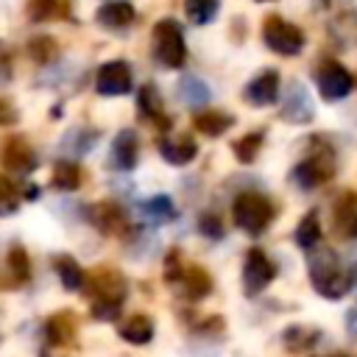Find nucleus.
Masks as SVG:
<instances>
[{"label": "nucleus", "mask_w": 357, "mask_h": 357, "mask_svg": "<svg viewBox=\"0 0 357 357\" xmlns=\"http://www.w3.org/2000/svg\"><path fill=\"white\" fill-rule=\"evenodd\" d=\"M84 293H86V298H89L92 318H98V321H114V318L120 315L123 301H126L128 282H126V276H123L117 268L98 265V268L86 276Z\"/></svg>", "instance_id": "f257e3e1"}, {"label": "nucleus", "mask_w": 357, "mask_h": 357, "mask_svg": "<svg viewBox=\"0 0 357 357\" xmlns=\"http://www.w3.org/2000/svg\"><path fill=\"white\" fill-rule=\"evenodd\" d=\"M307 271H310V282H312L315 293L324 298H332V301L343 298L354 287L351 271L343 268L340 257L321 243L307 251Z\"/></svg>", "instance_id": "f03ea898"}, {"label": "nucleus", "mask_w": 357, "mask_h": 357, "mask_svg": "<svg viewBox=\"0 0 357 357\" xmlns=\"http://www.w3.org/2000/svg\"><path fill=\"white\" fill-rule=\"evenodd\" d=\"M165 282L170 287H176V293L190 301H201L212 293V276L201 265L184 262V257L178 251H170L165 259Z\"/></svg>", "instance_id": "7ed1b4c3"}, {"label": "nucleus", "mask_w": 357, "mask_h": 357, "mask_svg": "<svg viewBox=\"0 0 357 357\" xmlns=\"http://www.w3.org/2000/svg\"><path fill=\"white\" fill-rule=\"evenodd\" d=\"M273 215H276V209H273L271 198H265L262 192H240V195L234 198V204H231V218H234V223H237L245 234H251V237H259V234L271 226Z\"/></svg>", "instance_id": "20e7f679"}, {"label": "nucleus", "mask_w": 357, "mask_h": 357, "mask_svg": "<svg viewBox=\"0 0 357 357\" xmlns=\"http://www.w3.org/2000/svg\"><path fill=\"white\" fill-rule=\"evenodd\" d=\"M335 173V153L324 139H312V151L293 167L290 178L301 190H312L324 181H329Z\"/></svg>", "instance_id": "39448f33"}, {"label": "nucleus", "mask_w": 357, "mask_h": 357, "mask_svg": "<svg viewBox=\"0 0 357 357\" xmlns=\"http://www.w3.org/2000/svg\"><path fill=\"white\" fill-rule=\"evenodd\" d=\"M153 56L162 67L178 70L187 61V45H184V31L176 20L165 17L153 25Z\"/></svg>", "instance_id": "423d86ee"}, {"label": "nucleus", "mask_w": 357, "mask_h": 357, "mask_svg": "<svg viewBox=\"0 0 357 357\" xmlns=\"http://www.w3.org/2000/svg\"><path fill=\"white\" fill-rule=\"evenodd\" d=\"M86 220L106 237H117V240H126L131 237L134 231V223L131 218L126 215V209L114 201H98L92 206H86Z\"/></svg>", "instance_id": "0eeeda50"}, {"label": "nucleus", "mask_w": 357, "mask_h": 357, "mask_svg": "<svg viewBox=\"0 0 357 357\" xmlns=\"http://www.w3.org/2000/svg\"><path fill=\"white\" fill-rule=\"evenodd\" d=\"M262 39H265V45H268L273 53H279V56H296V53H301V47H304V33H301L296 25H290L287 20H282V17H268V20H265V25H262Z\"/></svg>", "instance_id": "6e6552de"}, {"label": "nucleus", "mask_w": 357, "mask_h": 357, "mask_svg": "<svg viewBox=\"0 0 357 357\" xmlns=\"http://www.w3.org/2000/svg\"><path fill=\"white\" fill-rule=\"evenodd\" d=\"M276 276V265L271 262V257L262 251V248H251L245 254V262H243V290L245 296H257L262 293Z\"/></svg>", "instance_id": "1a4fd4ad"}, {"label": "nucleus", "mask_w": 357, "mask_h": 357, "mask_svg": "<svg viewBox=\"0 0 357 357\" xmlns=\"http://www.w3.org/2000/svg\"><path fill=\"white\" fill-rule=\"evenodd\" d=\"M134 86V78H131V67L120 59L114 61H106L98 75H95V89L106 98H117V95H128Z\"/></svg>", "instance_id": "9d476101"}, {"label": "nucleus", "mask_w": 357, "mask_h": 357, "mask_svg": "<svg viewBox=\"0 0 357 357\" xmlns=\"http://www.w3.org/2000/svg\"><path fill=\"white\" fill-rule=\"evenodd\" d=\"M0 165L14 176H28L36 167V153L22 137H8L0 145Z\"/></svg>", "instance_id": "9b49d317"}, {"label": "nucleus", "mask_w": 357, "mask_h": 357, "mask_svg": "<svg viewBox=\"0 0 357 357\" xmlns=\"http://www.w3.org/2000/svg\"><path fill=\"white\" fill-rule=\"evenodd\" d=\"M315 78H318V89H321V95H324L326 100H340V98H346V95L354 89L351 73H349L346 67H340L337 61L321 64V70H318Z\"/></svg>", "instance_id": "f8f14e48"}, {"label": "nucleus", "mask_w": 357, "mask_h": 357, "mask_svg": "<svg viewBox=\"0 0 357 357\" xmlns=\"http://www.w3.org/2000/svg\"><path fill=\"white\" fill-rule=\"evenodd\" d=\"M159 153L167 165L181 167V165H190L195 159L198 145L190 134H165V137H159Z\"/></svg>", "instance_id": "ddd939ff"}, {"label": "nucleus", "mask_w": 357, "mask_h": 357, "mask_svg": "<svg viewBox=\"0 0 357 357\" xmlns=\"http://www.w3.org/2000/svg\"><path fill=\"white\" fill-rule=\"evenodd\" d=\"M243 95H245V100L251 106H271L279 98V73L276 70L259 73L257 78L248 81V86H245Z\"/></svg>", "instance_id": "4468645a"}, {"label": "nucleus", "mask_w": 357, "mask_h": 357, "mask_svg": "<svg viewBox=\"0 0 357 357\" xmlns=\"http://www.w3.org/2000/svg\"><path fill=\"white\" fill-rule=\"evenodd\" d=\"M75 335H78V324L70 310H59L45 321V340L50 346H70Z\"/></svg>", "instance_id": "2eb2a0df"}, {"label": "nucleus", "mask_w": 357, "mask_h": 357, "mask_svg": "<svg viewBox=\"0 0 357 357\" xmlns=\"http://www.w3.org/2000/svg\"><path fill=\"white\" fill-rule=\"evenodd\" d=\"M139 162V139L131 128H123L112 142V165L117 170H134Z\"/></svg>", "instance_id": "dca6fc26"}, {"label": "nucleus", "mask_w": 357, "mask_h": 357, "mask_svg": "<svg viewBox=\"0 0 357 357\" xmlns=\"http://www.w3.org/2000/svg\"><path fill=\"white\" fill-rule=\"evenodd\" d=\"M282 117L287 123H310L312 120V100L301 84H290L287 98L282 103Z\"/></svg>", "instance_id": "f3484780"}, {"label": "nucleus", "mask_w": 357, "mask_h": 357, "mask_svg": "<svg viewBox=\"0 0 357 357\" xmlns=\"http://www.w3.org/2000/svg\"><path fill=\"white\" fill-rule=\"evenodd\" d=\"M117 335H120L126 343L145 346V343H151V337H153V321H151L148 315H142V312H134V315H128V318H123V321L117 324Z\"/></svg>", "instance_id": "a211bd4d"}, {"label": "nucleus", "mask_w": 357, "mask_h": 357, "mask_svg": "<svg viewBox=\"0 0 357 357\" xmlns=\"http://www.w3.org/2000/svg\"><path fill=\"white\" fill-rule=\"evenodd\" d=\"M134 20H137V11H134V6L126 3V0H112V3H103V6L98 8V22H100L103 28L123 31V28H128Z\"/></svg>", "instance_id": "6ab92c4d"}, {"label": "nucleus", "mask_w": 357, "mask_h": 357, "mask_svg": "<svg viewBox=\"0 0 357 357\" xmlns=\"http://www.w3.org/2000/svg\"><path fill=\"white\" fill-rule=\"evenodd\" d=\"M50 265H53L59 282H61L67 290H84L86 273H84V268L78 265L75 257H70V254H56V257L50 259Z\"/></svg>", "instance_id": "aec40b11"}, {"label": "nucleus", "mask_w": 357, "mask_h": 357, "mask_svg": "<svg viewBox=\"0 0 357 357\" xmlns=\"http://www.w3.org/2000/svg\"><path fill=\"white\" fill-rule=\"evenodd\" d=\"M192 126L204 137H220L223 131H229L234 126V117L226 114V112H218V109H206V112H198L192 117Z\"/></svg>", "instance_id": "412c9836"}, {"label": "nucleus", "mask_w": 357, "mask_h": 357, "mask_svg": "<svg viewBox=\"0 0 357 357\" xmlns=\"http://www.w3.org/2000/svg\"><path fill=\"white\" fill-rule=\"evenodd\" d=\"M318 337H321V332H318L315 326H304V324H293V326H287V329L282 332L284 349H290V351H296V354L310 351V349L318 343Z\"/></svg>", "instance_id": "4be33fe9"}, {"label": "nucleus", "mask_w": 357, "mask_h": 357, "mask_svg": "<svg viewBox=\"0 0 357 357\" xmlns=\"http://www.w3.org/2000/svg\"><path fill=\"white\" fill-rule=\"evenodd\" d=\"M137 106H139L142 117H148V120L159 123L162 128H167V126H170V123H167V117H165V109H162V98H159V92H156V86H153V84L139 86V92H137Z\"/></svg>", "instance_id": "5701e85b"}, {"label": "nucleus", "mask_w": 357, "mask_h": 357, "mask_svg": "<svg viewBox=\"0 0 357 357\" xmlns=\"http://www.w3.org/2000/svg\"><path fill=\"white\" fill-rule=\"evenodd\" d=\"M98 142V131L95 128H70L64 137H61V151L67 156H84L86 151H92Z\"/></svg>", "instance_id": "b1692460"}, {"label": "nucleus", "mask_w": 357, "mask_h": 357, "mask_svg": "<svg viewBox=\"0 0 357 357\" xmlns=\"http://www.w3.org/2000/svg\"><path fill=\"white\" fill-rule=\"evenodd\" d=\"M139 209H142V215H145L151 223H156V226L170 223V220L178 215V209H176V204H173L170 195H153V198H145V201L139 204Z\"/></svg>", "instance_id": "393cba45"}, {"label": "nucleus", "mask_w": 357, "mask_h": 357, "mask_svg": "<svg viewBox=\"0 0 357 357\" xmlns=\"http://www.w3.org/2000/svg\"><path fill=\"white\" fill-rule=\"evenodd\" d=\"M337 231L346 237H357V192H346L335 206Z\"/></svg>", "instance_id": "a878e982"}, {"label": "nucleus", "mask_w": 357, "mask_h": 357, "mask_svg": "<svg viewBox=\"0 0 357 357\" xmlns=\"http://www.w3.org/2000/svg\"><path fill=\"white\" fill-rule=\"evenodd\" d=\"M178 98H181L184 106L201 109V106L209 103V86H206L201 78H195V75H184V78L178 81Z\"/></svg>", "instance_id": "bb28decb"}, {"label": "nucleus", "mask_w": 357, "mask_h": 357, "mask_svg": "<svg viewBox=\"0 0 357 357\" xmlns=\"http://www.w3.org/2000/svg\"><path fill=\"white\" fill-rule=\"evenodd\" d=\"M67 14H70V6L64 0H28V17L33 22L64 20Z\"/></svg>", "instance_id": "cd10ccee"}, {"label": "nucleus", "mask_w": 357, "mask_h": 357, "mask_svg": "<svg viewBox=\"0 0 357 357\" xmlns=\"http://www.w3.org/2000/svg\"><path fill=\"white\" fill-rule=\"evenodd\" d=\"M321 243V223H318V212L312 209V212H307L301 220H298V226H296V245L301 248V251H310V248H315Z\"/></svg>", "instance_id": "c85d7f7f"}, {"label": "nucleus", "mask_w": 357, "mask_h": 357, "mask_svg": "<svg viewBox=\"0 0 357 357\" xmlns=\"http://www.w3.org/2000/svg\"><path fill=\"white\" fill-rule=\"evenodd\" d=\"M81 178H84V173H81V167L73 159H59L53 165V187H59V190H78Z\"/></svg>", "instance_id": "c756f323"}, {"label": "nucleus", "mask_w": 357, "mask_h": 357, "mask_svg": "<svg viewBox=\"0 0 357 357\" xmlns=\"http://www.w3.org/2000/svg\"><path fill=\"white\" fill-rule=\"evenodd\" d=\"M6 268H8V273H11V279H14L17 284H25V282L31 279V259H28V251L14 243V245L8 248V254H6Z\"/></svg>", "instance_id": "7c9ffc66"}, {"label": "nucleus", "mask_w": 357, "mask_h": 357, "mask_svg": "<svg viewBox=\"0 0 357 357\" xmlns=\"http://www.w3.org/2000/svg\"><path fill=\"white\" fill-rule=\"evenodd\" d=\"M218 6H220V0H184V11H187L190 22H195V25L212 22L218 14Z\"/></svg>", "instance_id": "2f4dec72"}, {"label": "nucleus", "mask_w": 357, "mask_h": 357, "mask_svg": "<svg viewBox=\"0 0 357 357\" xmlns=\"http://www.w3.org/2000/svg\"><path fill=\"white\" fill-rule=\"evenodd\" d=\"M259 148H262V131H251V134L240 137V139L231 145L234 156H237L243 165L254 162V159H257V153H259Z\"/></svg>", "instance_id": "473e14b6"}, {"label": "nucleus", "mask_w": 357, "mask_h": 357, "mask_svg": "<svg viewBox=\"0 0 357 357\" xmlns=\"http://www.w3.org/2000/svg\"><path fill=\"white\" fill-rule=\"evenodd\" d=\"M28 56L33 61H39V64H47V61H53L59 56V47H56V42L50 36H39V39H33L28 45Z\"/></svg>", "instance_id": "72a5a7b5"}, {"label": "nucleus", "mask_w": 357, "mask_h": 357, "mask_svg": "<svg viewBox=\"0 0 357 357\" xmlns=\"http://www.w3.org/2000/svg\"><path fill=\"white\" fill-rule=\"evenodd\" d=\"M20 190H17V184L11 181V178H6V176H0V209L8 215V212H14L17 209V204H20Z\"/></svg>", "instance_id": "f704fd0d"}, {"label": "nucleus", "mask_w": 357, "mask_h": 357, "mask_svg": "<svg viewBox=\"0 0 357 357\" xmlns=\"http://www.w3.org/2000/svg\"><path fill=\"white\" fill-rule=\"evenodd\" d=\"M198 231L204 237H209V240H220L223 237V223H220V218L215 212H204L198 218Z\"/></svg>", "instance_id": "c9c22d12"}, {"label": "nucleus", "mask_w": 357, "mask_h": 357, "mask_svg": "<svg viewBox=\"0 0 357 357\" xmlns=\"http://www.w3.org/2000/svg\"><path fill=\"white\" fill-rule=\"evenodd\" d=\"M17 123V109L0 98V126H14Z\"/></svg>", "instance_id": "e433bc0d"}, {"label": "nucleus", "mask_w": 357, "mask_h": 357, "mask_svg": "<svg viewBox=\"0 0 357 357\" xmlns=\"http://www.w3.org/2000/svg\"><path fill=\"white\" fill-rule=\"evenodd\" d=\"M346 329L357 337V304H351V307H349V312H346Z\"/></svg>", "instance_id": "4c0bfd02"}, {"label": "nucleus", "mask_w": 357, "mask_h": 357, "mask_svg": "<svg viewBox=\"0 0 357 357\" xmlns=\"http://www.w3.org/2000/svg\"><path fill=\"white\" fill-rule=\"evenodd\" d=\"M351 279H354V287H357V265L351 268Z\"/></svg>", "instance_id": "58836bf2"}, {"label": "nucleus", "mask_w": 357, "mask_h": 357, "mask_svg": "<svg viewBox=\"0 0 357 357\" xmlns=\"http://www.w3.org/2000/svg\"><path fill=\"white\" fill-rule=\"evenodd\" d=\"M326 357H346V354H326Z\"/></svg>", "instance_id": "ea45409f"}, {"label": "nucleus", "mask_w": 357, "mask_h": 357, "mask_svg": "<svg viewBox=\"0 0 357 357\" xmlns=\"http://www.w3.org/2000/svg\"><path fill=\"white\" fill-rule=\"evenodd\" d=\"M257 3H271V0H257Z\"/></svg>", "instance_id": "a19ab883"}]
</instances>
